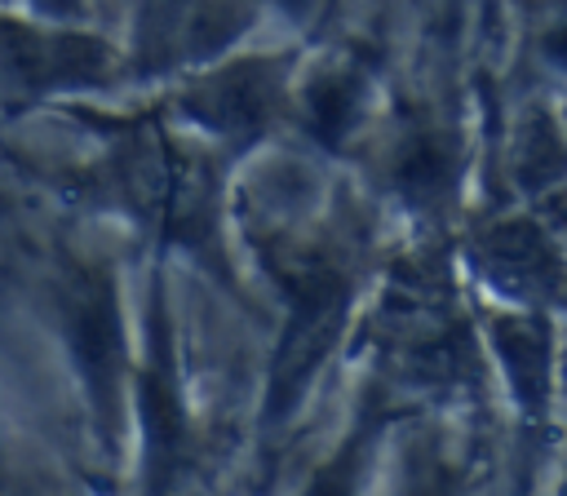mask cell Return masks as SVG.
Segmentation results:
<instances>
[{
	"mask_svg": "<svg viewBox=\"0 0 567 496\" xmlns=\"http://www.w3.org/2000/svg\"><path fill=\"white\" fill-rule=\"evenodd\" d=\"M279 283L288 297V323H284V337L270 363L266 425H279L297 407L306 381L337 345L341 319L350 306V275L341 270V261L323 252H292L279 266Z\"/></svg>",
	"mask_w": 567,
	"mask_h": 496,
	"instance_id": "cell-1",
	"label": "cell"
},
{
	"mask_svg": "<svg viewBox=\"0 0 567 496\" xmlns=\"http://www.w3.org/2000/svg\"><path fill=\"white\" fill-rule=\"evenodd\" d=\"M62 319H66V341H71L97 434L106 447H115L120 407H124V323H120L115 279L106 266L80 261L66 270Z\"/></svg>",
	"mask_w": 567,
	"mask_h": 496,
	"instance_id": "cell-2",
	"label": "cell"
},
{
	"mask_svg": "<svg viewBox=\"0 0 567 496\" xmlns=\"http://www.w3.org/2000/svg\"><path fill=\"white\" fill-rule=\"evenodd\" d=\"M142 434H146V487L151 496H168V487L186 469V407H182V385H177V363H173V332L168 319L155 310L151 328V359L142 368Z\"/></svg>",
	"mask_w": 567,
	"mask_h": 496,
	"instance_id": "cell-3",
	"label": "cell"
},
{
	"mask_svg": "<svg viewBox=\"0 0 567 496\" xmlns=\"http://www.w3.org/2000/svg\"><path fill=\"white\" fill-rule=\"evenodd\" d=\"M284 102V71L275 58H239L190 84L186 111L230 142L257 137Z\"/></svg>",
	"mask_w": 567,
	"mask_h": 496,
	"instance_id": "cell-4",
	"label": "cell"
},
{
	"mask_svg": "<svg viewBox=\"0 0 567 496\" xmlns=\"http://www.w3.org/2000/svg\"><path fill=\"white\" fill-rule=\"evenodd\" d=\"M0 71L18 89H75L111 71V49L93 35L0 22Z\"/></svg>",
	"mask_w": 567,
	"mask_h": 496,
	"instance_id": "cell-5",
	"label": "cell"
},
{
	"mask_svg": "<svg viewBox=\"0 0 567 496\" xmlns=\"http://www.w3.org/2000/svg\"><path fill=\"white\" fill-rule=\"evenodd\" d=\"M483 275L523 301H549L567 306V257L549 244V235L536 221H496L492 230L478 235L474 248Z\"/></svg>",
	"mask_w": 567,
	"mask_h": 496,
	"instance_id": "cell-6",
	"label": "cell"
},
{
	"mask_svg": "<svg viewBox=\"0 0 567 496\" xmlns=\"http://www.w3.org/2000/svg\"><path fill=\"white\" fill-rule=\"evenodd\" d=\"M390 182L412 208H434L456 182V142L439 124H412L390 155Z\"/></svg>",
	"mask_w": 567,
	"mask_h": 496,
	"instance_id": "cell-7",
	"label": "cell"
},
{
	"mask_svg": "<svg viewBox=\"0 0 567 496\" xmlns=\"http://www.w3.org/2000/svg\"><path fill=\"white\" fill-rule=\"evenodd\" d=\"M492 341H496V354L509 372V385H514V399L523 412L540 416L545 403H549V328L545 319L536 314H501L492 319Z\"/></svg>",
	"mask_w": 567,
	"mask_h": 496,
	"instance_id": "cell-8",
	"label": "cell"
},
{
	"mask_svg": "<svg viewBox=\"0 0 567 496\" xmlns=\"http://www.w3.org/2000/svg\"><path fill=\"white\" fill-rule=\"evenodd\" d=\"M363 102H368V80L354 66H337L323 71L306 84V128L323 142V146H341L354 124L363 120Z\"/></svg>",
	"mask_w": 567,
	"mask_h": 496,
	"instance_id": "cell-9",
	"label": "cell"
},
{
	"mask_svg": "<svg viewBox=\"0 0 567 496\" xmlns=\"http://www.w3.org/2000/svg\"><path fill=\"white\" fill-rule=\"evenodd\" d=\"M377 438V416L359 421L350 430V438L315 469V478L306 483L301 496H363V474H368V447Z\"/></svg>",
	"mask_w": 567,
	"mask_h": 496,
	"instance_id": "cell-10",
	"label": "cell"
},
{
	"mask_svg": "<svg viewBox=\"0 0 567 496\" xmlns=\"http://www.w3.org/2000/svg\"><path fill=\"white\" fill-rule=\"evenodd\" d=\"M514 168H518V182H523L527 190H540V186H554V182L567 177V146H563L558 128H554L545 115H532V120L518 128Z\"/></svg>",
	"mask_w": 567,
	"mask_h": 496,
	"instance_id": "cell-11",
	"label": "cell"
},
{
	"mask_svg": "<svg viewBox=\"0 0 567 496\" xmlns=\"http://www.w3.org/2000/svg\"><path fill=\"white\" fill-rule=\"evenodd\" d=\"M244 27H248V9L239 0H204L190 13V40H186V49L190 53H217Z\"/></svg>",
	"mask_w": 567,
	"mask_h": 496,
	"instance_id": "cell-12",
	"label": "cell"
},
{
	"mask_svg": "<svg viewBox=\"0 0 567 496\" xmlns=\"http://www.w3.org/2000/svg\"><path fill=\"white\" fill-rule=\"evenodd\" d=\"M408 496H461L447 461L439 452H425L421 465L412 469V483H408Z\"/></svg>",
	"mask_w": 567,
	"mask_h": 496,
	"instance_id": "cell-13",
	"label": "cell"
},
{
	"mask_svg": "<svg viewBox=\"0 0 567 496\" xmlns=\"http://www.w3.org/2000/svg\"><path fill=\"white\" fill-rule=\"evenodd\" d=\"M540 49H545V58H549L558 71H567V9H558V13L549 18Z\"/></svg>",
	"mask_w": 567,
	"mask_h": 496,
	"instance_id": "cell-14",
	"label": "cell"
},
{
	"mask_svg": "<svg viewBox=\"0 0 567 496\" xmlns=\"http://www.w3.org/2000/svg\"><path fill=\"white\" fill-rule=\"evenodd\" d=\"M40 13H53V18H75L80 13V0H31Z\"/></svg>",
	"mask_w": 567,
	"mask_h": 496,
	"instance_id": "cell-15",
	"label": "cell"
},
{
	"mask_svg": "<svg viewBox=\"0 0 567 496\" xmlns=\"http://www.w3.org/2000/svg\"><path fill=\"white\" fill-rule=\"evenodd\" d=\"M284 9H292V13H301V9H310V0H279Z\"/></svg>",
	"mask_w": 567,
	"mask_h": 496,
	"instance_id": "cell-16",
	"label": "cell"
}]
</instances>
